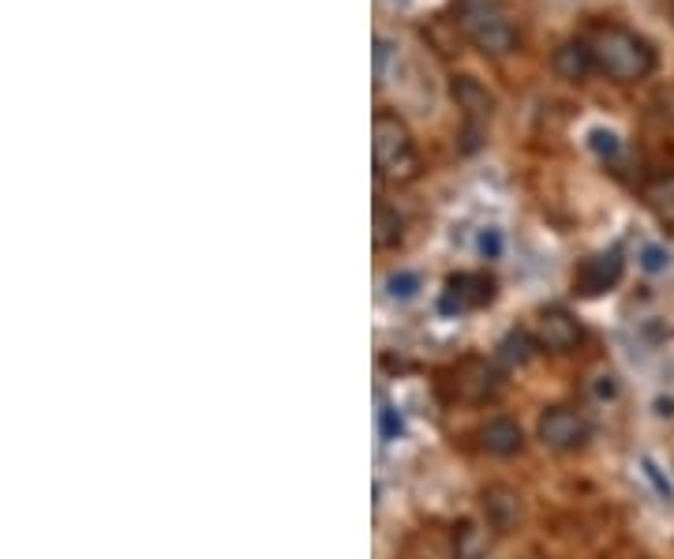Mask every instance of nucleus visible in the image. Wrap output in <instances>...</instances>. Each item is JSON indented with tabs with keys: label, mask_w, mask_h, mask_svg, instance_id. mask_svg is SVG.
I'll use <instances>...</instances> for the list:
<instances>
[{
	"label": "nucleus",
	"mask_w": 674,
	"mask_h": 559,
	"mask_svg": "<svg viewBox=\"0 0 674 559\" xmlns=\"http://www.w3.org/2000/svg\"><path fill=\"white\" fill-rule=\"evenodd\" d=\"M494 301L491 274H453L442 289V312H469Z\"/></svg>",
	"instance_id": "nucleus-5"
},
{
	"label": "nucleus",
	"mask_w": 674,
	"mask_h": 559,
	"mask_svg": "<svg viewBox=\"0 0 674 559\" xmlns=\"http://www.w3.org/2000/svg\"><path fill=\"white\" fill-rule=\"evenodd\" d=\"M637 559H649V556H637Z\"/></svg>",
	"instance_id": "nucleus-25"
},
{
	"label": "nucleus",
	"mask_w": 674,
	"mask_h": 559,
	"mask_svg": "<svg viewBox=\"0 0 674 559\" xmlns=\"http://www.w3.org/2000/svg\"><path fill=\"white\" fill-rule=\"evenodd\" d=\"M390 53H394V45L386 42V38H379L375 42V83H386V75H390Z\"/></svg>",
	"instance_id": "nucleus-22"
},
{
	"label": "nucleus",
	"mask_w": 674,
	"mask_h": 559,
	"mask_svg": "<svg viewBox=\"0 0 674 559\" xmlns=\"http://www.w3.org/2000/svg\"><path fill=\"white\" fill-rule=\"evenodd\" d=\"M622 271H626V263H622V252L611 248V252H600V256H589L578 267V289L584 297H600V293H611L614 286L622 282Z\"/></svg>",
	"instance_id": "nucleus-6"
},
{
	"label": "nucleus",
	"mask_w": 674,
	"mask_h": 559,
	"mask_svg": "<svg viewBox=\"0 0 674 559\" xmlns=\"http://www.w3.org/2000/svg\"><path fill=\"white\" fill-rule=\"evenodd\" d=\"M540 349V342L529 335V331H510L502 342H499V360L506 368H521L532 360V353Z\"/></svg>",
	"instance_id": "nucleus-13"
},
{
	"label": "nucleus",
	"mask_w": 674,
	"mask_h": 559,
	"mask_svg": "<svg viewBox=\"0 0 674 559\" xmlns=\"http://www.w3.org/2000/svg\"><path fill=\"white\" fill-rule=\"evenodd\" d=\"M641 474H644V480H649V485L660 492L663 504H674V485H671V477H663V469L652 463V458H641Z\"/></svg>",
	"instance_id": "nucleus-18"
},
{
	"label": "nucleus",
	"mask_w": 674,
	"mask_h": 559,
	"mask_svg": "<svg viewBox=\"0 0 674 559\" xmlns=\"http://www.w3.org/2000/svg\"><path fill=\"white\" fill-rule=\"evenodd\" d=\"M641 200H644V207L656 214L660 225H671L674 230V173H663L656 181L644 184Z\"/></svg>",
	"instance_id": "nucleus-12"
},
{
	"label": "nucleus",
	"mask_w": 674,
	"mask_h": 559,
	"mask_svg": "<svg viewBox=\"0 0 674 559\" xmlns=\"http://www.w3.org/2000/svg\"><path fill=\"white\" fill-rule=\"evenodd\" d=\"M671 16H674V0H671Z\"/></svg>",
	"instance_id": "nucleus-24"
},
{
	"label": "nucleus",
	"mask_w": 674,
	"mask_h": 559,
	"mask_svg": "<svg viewBox=\"0 0 674 559\" xmlns=\"http://www.w3.org/2000/svg\"><path fill=\"white\" fill-rule=\"evenodd\" d=\"M637 263H641V271H649V274H663V271L671 267V252L663 248V244H641Z\"/></svg>",
	"instance_id": "nucleus-17"
},
{
	"label": "nucleus",
	"mask_w": 674,
	"mask_h": 559,
	"mask_svg": "<svg viewBox=\"0 0 674 559\" xmlns=\"http://www.w3.org/2000/svg\"><path fill=\"white\" fill-rule=\"evenodd\" d=\"M592 395L600 402L603 398H619V379L611 376V372H600V376H592Z\"/></svg>",
	"instance_id": "nucleus-23"
},
{
	"label": "nucleus",
	"mask_w": 674,
	"mask_h": 559,
	"mask_svg": "<svg viewBox=\"0 0 674 559\" xmlns=\"http://www.w3.org/2000/svg\"><path fill=\"white\" fill-rule=\"evenodd\" d=\"M551 68H554L559 80L584 83L592 72H596V57H592V45L584 42V38H573V42H562L559 49H554Z\"/></svg>",
	"instance_id": "nucleus-9"
},
{
	"label": "nucleus",
	"mask_w": 674,
	"mask_h": 559,
	"mask_svg": "<svg viewBox=\"0 0 674 559\" xmlns=\"http://www.w3.org/2000/svg\"><path fill=\"white\" fill-rule=\"evenodd\" d=\"M589 146L600 154L603 162H607V159H614V154L622 151V140H619V135H614L611 129H592V132H589Z\"/></svg>",
	"instance_id": "nucleus-19"
},
{
	"label": "nucleus",
	"mask_w": 674,
	"mask_h": 559,
	"mask_svg": "<svg viewBox=\"0 0 674 559\" xmlns=\"http://www.w3.org/2000/svg\"><path fill=\"white\" fill-rule=\"evenodd\" d=\"M540 439L543 447L559 450V455H570V450H581L592 439L589 417L578 414L570 406H551L548 414L540 417Z\"/></svg>",
	"instance_id": "nucleus-4"
},
{
	"label": "nucleus",
	"mask_w": 674,
	"mask_h": 559,
	"mask_svg": "<svg viewBox=\"0 0 674 559\" xmlns=\"http://www.w3.org/2000/svg\"><path fill=\"white\" fill-rule=\"evenodd\" d=\"M480 444H483L488 455L510 458V455H518V450L524 447V431H521L518 420L494 417V420H488V425L480 428Z\"/></svg>",
	"instance_id": "nucleus-11"
},
{
	"label": "nucleus",
	"mask_w": 674,
	"mask_h": 559,
	"mask_svg": "<svg viewBox=\"0 0 674 559\" xmlns=\"http://www.w3.org/2000/svg\"><path fill=\"white\" fill-rule=\"evenodd\" d=\"M453 559H491V548L483 541V533L476 526H464L453 541Z\"/></svg>",
	"instance_id": "nucleus-15"
},
{
	"label": "nucleus",
	"mask_w": 674,
	"mask_h": 559,
	"mask_svg": "<svg viewBox=\"0 0 674 559\" xmlns=\"http://www.w3.org/2000/svg\"><path fill=\"white\" fill-rule=\"evenodd\" d=\"M401 230H405V222H401V214L398 207H390V203H375V248H394V244L401 241Z\"/></svg>",
	"instance_id": "nucleus-14"
},
{
	"label": "nucleus",
	"mask_w": 674,
	"mask_h": 559,
	"mask_svg": "<svg viewBox=\"0 0 674 559\" xmlns=\"http://www.w3.org/2000/svg\"><path fill=\"white\" fill-rule=\"evenodd\" d=\"M405 431V420H401V414L394 406H382L379 409V436L386 439V444H390V439H398Z\"/></svg>",
	"instance_id": "nucleus-20"
},
{
	"label": "nucleus",
	"mask_w": 674,
	"mask_h": 559,
	"mask_svg": "<svg viewBox=\"0 0 674 559\" xmlns=\"http://www.w3.org/2000/svg\"><path fill=\"white\" fill-rule=\"evenodd\" d=\"M537 342H540V349L570 353V349L581 342V323H578V316H573V312H566V308H548V312H540V319H537Z\"/></svg>",
	"instance_id": "nucleus-8"
},
{
	"label": "nucleus",
	"mask_w": 674,
	"mask_h": 559,
	"mask_svg": "<svg viewBox=\"0 0 674 559\" xmlns=\"http://www.w3.org/2000/svg\"><path fill=\"white\" fill-rule=\"evenodd\" d=\"M483 515L494 533H513L521 526V496L506 485H491L483 492Z\"/></svg>",
	"instance_id": "nucleus-10"
},
{
	"label": "nucleus",
	"mask_w": 674,
	"mask_h": 559,
	"mask_svg": "<svg viewBox=\"0 0 674 559\" xmlns=\"http://www.w3.org/2000/svg\"><path fill=\"white\" fill-rule=\"evenodd\" d=\"M476 252H480L483 260H499L502 256V233L499 230H483L480 237H476Z\"/></svg>",
	"instance_id": "nucleus-21"
},
{
	"label": "nucleus",
	"mask_w": 674,
	"mask_h": 559,
	"mask_svg": "<svg viewBox=\"0 0 674 559\" xmlns=\"http://www.w3.org/2000/svg\"><path fill=\"white\" fill-rule=\"evenodd\" d=\"M420 289H423V278L416 271H394L390 278H386V293H390V301H412Z\"/></svg>",
	"instance_id": "nucleus-16"
},
{
	"label": "nucleus",
	"mask_w": 674,
	"mask_h": 559,
	"mask_svg": "<svg viewBox=\"0 0 674 559\" xmlns=\"http://www.w3.org/2000/svg\"><path fill=\"white\" fill-rule=\"evenodd\" d=\"M450 94H453V102H458V110L469 116V140L476 143V135H480V121H488V116L494 113V94L476 80V75H453Z\"/></svg>",
	"instance_id": "nucleus-7"
},
{
	"label": "nucleus",
	"mask_w": 674,
	"mask_h": 559,
	"mask_svg": "<svg viewBox=\"0 0 674 559\" xmlns=\"http://www.w3.org/2000/svg\"><path fill=\"white\" fill-rule=\"evenodd\" d=\"M589 45L596 68L614 83H641L656 72V49L630 27L603 23L589 34Z\"/></svg>",
	"instance_id": "nucleus-1"
},
{
	"label": "nucleus",
	"mask_w": 674,
	"mask_h": 559,
	"mask_svg": "<svg viewBox=\"0 0 674 559\" xmlns=\"http://www.w3.org/2000/svg\"><path fill=\"white\" fill-rule=\"evenodd\" d=\"M371 154L375 173L390 184H409L420 176V151H416L409 129L394 113H375L371 124Z\"/></svg>",
	"instance_id": "nucleus-2"
},
{
	"label": "nucleus",
	"mask_w": 674,
	"mask_h": 559,
	"mask_svg": "<svg viewBox=\"0 0 674 559\" xmlns=\"http://www.w3.org/2000/svg\"><path fill=\"white\" fill-rule=\"evenodd\" d=\"M461 31L488 57H506L518 49V27L502 0H461Z\"/></svg>",
	"instance_id": "nucleus-3"
}]
</instances>
